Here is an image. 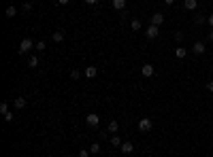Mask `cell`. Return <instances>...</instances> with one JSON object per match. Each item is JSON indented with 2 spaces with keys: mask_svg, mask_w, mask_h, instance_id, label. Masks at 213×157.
<instances>
[{
  "mask_svg": "<svg viewBox=\"0 0 213 157\" xmlns=\"http://www.w3.org/2000/svg\"><path fill=\"white\" fill-rule=\"evenodd\" d=\"M85 2H87V4H96L98 0H85Z\"/></svg>",
  "mask_w": 213,
  "mask_h": 157,
  "instance_id": "4316f807",
  "label": "cell"
},
{
  "mask_svg": "<svg viewBox=\"0 0 213 157\" xmlns=\"http://www.w3.org/2000/svg\"><path fill=\"white\" fill-rule=\"evenodd\" d=\"M141 72H143V77H154V66L152 64H145V66L141 68Z\"/></svg>",
  "mask_w": 213,
  "mask_h": 157,
  "instance_id": "52a82bcc",
  "label": "cell"
},
{
  "mask_svg": "<svg viewBox=\"0 0 213 157\" xmlns=\"http://www.w3.org/2000/svg\"><path fill=\"white\" fill-rule=\"evenodd\" d=\"M13 104H15V108H17V110H21V108H26V98H24V96H17Z\"/></svg>",
  "mask_w": 213,
  "mask_h": 157,
  "instance_id": "8992f818",
  "label": "cell"
},
{
  "mask_svg": "<svg viewBox=\"0 0 213 157\" xmlns=\"http://www.w3.org/2000/svg\"><path fill=\"white\" fill-rule=\"evenodd\" d=\"M34 47H36V51H45V49H47V43H45V40H39Z\"/></svg>",
  "mask_w": 213,
  "mask_h": 157,
  "instance_id": "e0dca14e",
  "label": "cell"
},
{
  "mask_svg": "<svg viewBox=\"0 0 213 157\" xmlns=\"http://www.w3.org/2000/svg\"><path fill=\"white\" fill-rule=\"evenodd\" d=\"M4 121L11 123V121H13V113H6V115H4Z\"/></svg>",
  "mask_w": 213,
  "mask_h": 157,
  "instance_id": "d4e9b609",
  "label": "cell"
},
{
  "mask_svg": "<svg viewBox=\"0 0 213 157\" xmlns=\"http://www.w3.org/2000/svg\"><path fill=\"white\" fill-rule=\"evenodd\" d=\"M158 32H160V30H158V26H154V23H152V26L147 28V32H145V34H147V38H156Z\"/></svg>",
  "mask_w": 213,
  "mask_h": 157,
  "instance_id": "277c9868",
  "label": "cell"
},
{
  "mask_svg": "<svg viewBox=\"0 0 213 157\" xmlns=\"http://www.w3.org/2000/svg\"><path fill=\"white\" fill-rule=\"evenodd\" d=\"M34 45H36V43H32L30 38H24V40L19 43V53H21V55H24V53H28V51L34 47Z\"/></svg>",
  "mask_w": 213,
  "mask_h": 157,
  "instance_id": "7a4b0ae2",
  "label": "cell"
},
{
  "mask_svg": "<svg viewBox=\"0 0 213 157\" xmlns=\"http://www.w3.org/2000/svg\"><path fill=\"white\" fill-rule=\"evenodd\" d=\"M209 38H211V40H213V30H211V34H209Z\"/></svg>",
  "mask_w": 213,
  "mask_h": 157,
  "instance_id": "1f68e13d",
  "label": "cell"
},
{
  "mask_svg": "<svg viewBox=\"0 0 213 157\" xmlns=\"http://www.w3.org/2000/svg\"><path fill=\"white\" fill-rule=\"evenodd\" d=\"M175 53H177V58H185V49H183V47H179Z\"/></svg>",
  "mask_w": 213,
  "mask_h": 157,
  "instance_id": "603a6c76",
  "label": "cell"
},
{
  "mask_svg": "<svg viewBox=\"0 0 213 157\" xmlns=\"http://www.w3.org/2000/svg\"><path fill=\"white\" fill-rule=\"evenodd\" d=\"M58 2H60V4H68V2H70V0H58Z\"/></svg>",
  "mask_w": 213,
  "mask_h": 157,
  "instance_id": "83f0119b",
  "label": "cell"
},
{
  "mask_svg": "<svg viewBox=\"0 0 213 157\" xmlns=\"http://www.w3.org/2000/svg\"><path fill=\"white\" fill-rule=\"evenodd\" d=\"M152 21H154V26H160V23L164 21V15H162V13H156V15L152 17Z\"/></svg>",
  "mask_w": 213,
  "mask_h": 157,
  "instance_id": "8fae6325",
  "label": "cell"
},
{
  "mask_svg": "<svg viewBox=\"0 0 213 157\" xmlns=\"http://www.w3.org/2000/svg\"><path fill=\"white\" fill-rule=\"evenodd\" d=\"M70 79H81V72H79V70H70Z\"/></svg>",
  "mask_w": 213,
  "mask_h": 157,
  "instance_id": "7402d4cb",
  "label": "cell"
},
{
  "mask_svg": "<svg viewBox=\"0 0 213 157\" xmlns=\"http://www.w3.org/2000/svg\"><path fill=\"white\" fill-rule=\"evenodd\" d=\"M183 6L188 9V11H194V9H196V0H183Z\"/></svg>",
  "mask_w": 213,
  "mask_h": 157,
  "instance_id": "7c38bea8",
  "label": "cell"
},
{
  "mask_svg": "<svg viewBox=\"0 0 213 157\" xmlns=\"http://www.w3.org/2000/svg\"><path fill=\"white\" fill-rule=\"evenodd\" d=\"M117 130H119L117 121H111V123H109V130H106V132H111V134H117Z\"/></svg>",
  "mask_w": 213,
  "mask_h": 157,
  "instance_id": "5bb4252c",
  "label": "cell"
},
{
  "mask_svg": "<svg viewBox=\"0 0 213 157\" xmlns=\"http://www.w3.org/2000/svg\"><path fill=\"white\" fill-rule=\"evenodd\" d=\"M202 51H205V45H202V43H196V45H194V53H202Z\"/></svg>",
  "mask_w": 213,
  "mask_h": 157,
  "instance_id": "ffe728a7",
  "label": "cell"
},
{
  "mask_svg": "<svg viewBox=\"0 0 213 157\" xmlns=\"http://www.w3.org/2000/svg\"><path fill=\"white\" fill-rule=\"evenodd\" d=\"M209 26H211V28H213V15H211V17H209Z\"/></svg>",
  "mask_w": 213,
  "mask_h": 157,
  "instance_id": "f1b7e54d",
  "label": "cell"
},
{
  "mask_svg": "<svg viewBox=\"0 0 213 157\" xmlns=\"http://www.w3.org/2000/svg\"><path fill=\"white\" fill-rule=\"evenodd\" d=\"M209 91H213V81H211V83H209Z\"/></svg>",
  "mask_w": 213,
  "mask_h": 157,
  "instance_id": "f546056e",
  "label": "cell"
},
{
  "mask_svg": "<svg viewBox=\"0 0 213 157\" xmlns=\"http://www.w3.org/2000/svg\"><path fill=\"white\" fill-rule=\"evenodd\" d=\"M113 9L115 11H124L126 9V0H113Z\"/></svg>",
  "mask_w": 213,
  "mask_h": 157,
  "instance_id": "ba28073f",
  "label": "cell"
},
{
  "mask_svg": "<svg viewBox=\"0 0 213 157\" xmlns=\"http://www.w3.org/2000/svg\"><path fill=\"white\" fill-rule=\"evenodd\" d=\"M111 144H113V146H122V138H119L117 134H113V136H111Z\"/></svg>",
  "mask_w": 213,
  "mask_h": 157,
  "instance_id": "9a60e30c",
  "label": "cell"
},
{
  "mask_svg": "<svg viewBox=\"0 0 213 157\" xmlns=\"http://www.w3.org/2000/svg\"><path fill=\"white\" fill-rule=\"evenodd\" d=\"M130 28H132L134 32H137V30H141V21H139V19H132V21H130Z\"/></svg>",
  "mask_w": 213,
  "mask_h": 157,
  "instance_id": "d6986e66",
  "label": "cell"
},
{
  "mask_svg": "<svg viewBox=\"0 0 213 157\" xmlns=\"http://www.w3.org/2000/svg\"><path fill=\"white\" fill-rule=\"evenodd\" d=\"M173 2H175V0H166V4H173Z\"/></svg>",
  "mask_w": 213,
  "mask_h": 157,
  "instance_id": "4dcf8cb0",
  "label": "cell"
},
{
  "mask_svg": "<svg viewBox=\"0 0 213 157\" xmlns=\"http://www.w3.org/2000/svg\"><path fill=\"white\" fill-rule=\"evenodd\" d=\"M0 113H2V117L9 113V104H6V102H2V104H0Z\"/></svg>",
  "mask_w": 213,
  "mask_h": 157,
  "instance_id": "44dd1931",
  "label": "cell"
},
{
  "mask_svg": "<svg viewBox=\"0 0 213 157\" xmlns=\"http://www.w3.org/2000/svg\"><path fill=\"white\" fill-rule=\"evenodd\" d=\"M90 153H92V155H96V153H100V144H98V142H94V144L90 146Z\"/></svg>",
  "mask_w": 213,
  "mask_h": 157,
  "instance_id": "ac0fdd59",
  "label": "cell"
},
{
  "mask_svg": "<svg viewBox=\"0 0 213 157\" xmlns=\"http://www.w3.org/2000/svg\"><path fill=\"white\" fill-rule=\"evenodd\" d=\"M4 15H6V17H15V15H17V9H15V6H6Z\"/></svg>",
  "mask_w": 213,
  "mask_h": 157,
  "instance_id": "2e32d148",
  "label": "cell"
},
{
  "mask_svg": "<svg viewBox=\"0 0 213 157\" xmlns=\"http://www.w3.org/2000/svg\"><path fill=\"white\" fill-rule=\"evenodd\" d=\"M119 149H122V153H124V155H130L132 151H134V146H132V142H122Z\"/></svg>",
  "mask_w": 213,
  "mask_h": 157,
  "instance_id": "5b68a950",
  "label": "cell"
},
{
  "mask_svg": "<svg viewBox=\"0 0 213 157\" xmlns=\"http://www.w3.org/2000/svg\"><path fill=\"white\" fill-rule=\"evenodd\" d=\"M96 75H98V68H94V66H90V68H85V77H87V79H94Z\"/></svg>",
  "mask_w": 213,
  "mask_h": 157,
  "instance_id": "9c48e42d",
  "label": "cell"
},
{
  "mask_svg": "<svg viewBox=\"0 0 213 157\" xmlns=\"http://www.w3.org/2000/svg\"><path fill=\"white\" fill-rule=\"evenodd\" d=\"M24 11H28V13H30V11H32V4H30V2H26V4H24Z\"/></svg>",
  "mask_w": 213,
  "mask_h": 157,
  "instance_id": "484cf974",
  "label": "cell"
},
{
  "mask_svg": "<svg viewBox=\"0 0 213 157\" xmlns=\"http://www.w3.org/2000/svg\"><path fill=\"white\" fill-rule=\"evenodd\" d=\"M28 66H30V68H36V66H39V58H36V55H30Z\"/></svg>",
  "mask_w": 213,
  "mask_h": 157,
  "instance_id": "4fadbf2b",
  "label": "cell"
},
{
  "mask_svg": "<svg viewBox=\"0 0 213 157\" xmlns=\"http://www.w3.org/2000/svg\"><path fill=\"white\" fill-rule=\"evenodd\" d=\"M85 123L90 125V127H98V123H100V115L98 113H90L85 117Z\"/></svg>",
  "mask_w": 213,
  "mask_h": 157,
  "instance_id": "6da1fadb",
  "label": "cell"
},
{
  "mask_svg": "<svg viewBox=\"0 0 213 157\" xmlns=\"http://www.w3.org/2000/svg\"><path fill=\"white\" fill-rule=\"evenodd\" d=\"M139 130L141 132H149L152 130V119H141L139 121Z\"/></svg>",
  "mask_w": 213,
  "mask_h": 157,
  "instance_id": "3957f363",
  "label": "cell"
},
{
  "mask_svg": "<svg viewBox=\"0 0 213 157\" xmlns=\"http://www.w3.org/2000/svg\"><path fill=\"white\" fill-rule=\"evenodd\" d=\"M64 32H62V30H58V32H53V43H62V40H64Z\"/></svg>",
  "mask_w": 213,
  "mask_h": 157,
  "instance_id": "30bf717a",
  "label": "cell"
},
{
  "mask_svg": "<svg viewBox=\"0 0 213 157\" xmlns=\"http://www.w3.org/2000/svg\"><path fill=\"white\" fill-rule=\"evenodd\" d=\"M79 157H90V149H81V151H79Z\"/></svg>",
  "mask_w": 213,
  "mask_h": 157,
  "instance_id": "cb8c5ba5",
  "label": "cell"
}]
</instances>
